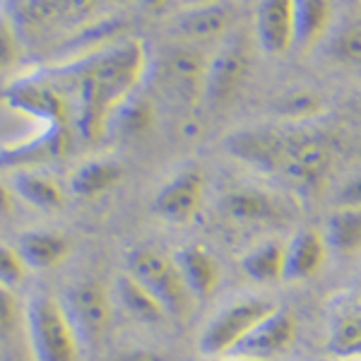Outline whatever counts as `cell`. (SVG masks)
<instances>
[{"label":"cell","mask_w":361,"mask_h":361,"mask_svg":"<svg viewBox=\"0 0 361 361\" xmlns=\"http://www.w3.org/2000/svg\"><path fill=\"white\" fill-rule=\"evenodd\" d=\"M27 340L34 361H80V335L63 301L32 294L25 304Z\"/></svg>","instance_id":"obj_2"},{"label":"cell","mask_w":361,"mask_h":361,"mask_svg":"<svg viewBox=\"0 0 361 361\" xmlns=\"http://www.w3.org/2000/svg\"><path fill=\"white\" fill-rule=\"evenodd\" d=\"M222 212L231 222L246 226H272L289 219V209L282 200L265 188L234 185L222 195Z\"/></svg>","instance_id":"obj_8"},{"label":"cell","mask_w":361,"mask_h":361,"mask_svg":"<svg viewBox=\"0 0 361 361\" xmlns=\"http://www.w3.org/2000/svg\"><path fill=\"white\" fill-rule=\"evenodd\" d=\"M70 238L56 229H29L17 236V250L29 270H54L70 255Z\"/></svg>","instance_id":"obj_16"},{"label":"cell","mask_w":361,"mask_h":361,"mask_svg":"<svg viewBox=\"0 0 361 361\" xmlns=\"http://www.w3.org/2000/svg\"><path fill=\"white\" fill-rule=\"evenodd\" d=\"M66 306L80 340L97 342L114 320V296L97 279L75 282L66 292Z\"/></svg>","instance_id":"obj_6"},{"label":"cell","mask_w":361,"mask_h":361,"mask_svg":"<svg viewBox=\"0 0 361 361\" xmlns=\"http://www.w3.org/2000/svg\"><path fill=\"white\" fill-rule=\"evenodd\" d=\"M13 15L22 29L42 34L61 22H82L97 10L99 0H15Z\"/></svg>","instance_id":"obj_11"},{"label":"cell","mask_w":361,"mask_h":361,"mask_svg":"<svg viewBox=\"0 0 361 361\" xmlns=\"http://www.w3.org/2000/svg\"><path fill=\"white\" fill-rule=\"evenodd\" d=\"M109 361H169V357L164 352H157V349L133 347V349H121V352H116Z\"/></svg>","instance_id":"obj_30"},{"label":"cell","mask_w":361,"mask_h":361,"mask_svg":"<svg viewBox=\"0 0 361 361\" xmlns=\"http://www.w3.org/2000/svg\"><path fill=\"white\" fill-rule=\"evenodd\" d=\"M27 263L22 260L17 246H8V243H0V284L3 287H20L27 277Z\"/></svg>","instance_id":"obj_27"},{"label":"cell","mask_w":361,"mask_h":361,"mask_svg":"<svg viewBox=\"0 0 361 361\" xmlns=\"http://www.w3.org/2000/svg\"><path fill=\"white\" fill-rule=\"evenodd\" d=\"M212 361H260V359L241 357V354H226V357H219V359H212Z\"/></svg>","instance_id":"obj_34"},{"label":"cell","mask_w":361,"mask_h":361,"mask_svg":"<svg viewBox=\"0 0 361 361\" xmlns=\"http://www.w3.org/2000/svg\"><path fill=\"white\" fill-rule=\"evenodd\" d=\"M157 299L173 320H188L193 313V294L188 292L173 255L154 246H137L128 253V270Z\"/></svg>","instance_id":"obj_3"},{"label":"cell","mask_w":361,"mask_h":361,"mask_svg":"<svg viewBox=\"0 0 361 361\" xmlns=\"http://www.w3.org/2000/svg\"><path fill=\"white\" fill-rule=\"evenodd\" d=\"M328 243L316 229H299L287 241V258H284V282H304L316 277L328 260Z\"/></svg>","instance_id":"obj_14"},{"label":"cell","mask_w":361,"mask_h":361,"mask_svg":"<svg viewBox=\"0 0 361 361\" xmlns=\"http://www.w3.org/2000/svg\"><path fill=\"white\" fill-rule=\"evenodd\" d=\"M114 304H118L123 308L128 318L137 320V323H145V325H159L169 318L164 308L157 304L154 296L149 294L130 272H123V275L116 277Z\"/></svg>","instance_id":"obj_19"},{"label":"cell","mask_w":361,"mask_h":361,"mask_svg":"<svg viewBox=\"0 0 361 361\" xmlns=\"http://www.w3.org/2000/svg\"><path fill=\"white\" fill-rule=\"evenodd\" d=\"M325 243L337 255H354L361 250V207H337L325 224Z\"/></svg>","instance_id":"obj_22"},{"label":"cell","mask_w":361,"mask_h":361,"mask_svg":"<svg viewBox=\"0 0 361 361\" xmlns=\"http://www.w3.org/2000/svg\"><path fill=\"white\" fill-rule=\"evenodd\" d=\"M15 200H17V197L13 193V188L0 180V219L13 217V214H15Z\"/></svg>","instance_id":"obj_32"},{"label":"cell","mask_w":361,"mask_h":361,"mask_svg":"<svg viewBox=\"0 0 361 361\" xmlns=\"http://www.w3.org/2000/svg\"><path fill=\"white\" fill-rule=\"evenodd\" d=\"M183 3V8H188V5H207V3H224V0H180Z\"/></svg>","instance_id":"obj_35"},{"label":"cell","mask_w":361,"mask_h":361,"mask_svg":"<svg viewBox=\"0 0 361 361\" xmlns=\"http://www.w3.org/2000/svg\"><path fill=\"white\" fill-rule=\"evenodd\" d=\"M284 258H287V243L265 241L258 243L241 258V270L258 284L284 282Z\"/></svg>","instance_id":"obj_20"},{"label":"cell","mask_w":361,"mask_h":361,"mask_svg":"<svg viewBox=\"0 0 361 361\" xmlns=\"http://www.w3.org/2000/svg\"><path fill=\"white\" fill-rule=\"evenodd\" d=\"M207 63L193 49H173L169 51L161 63V82L173 99L183 104H195L202 99V85H205Z\"/></svg>","instance_id":"obj_12"},{"label":"cell","mask_w":361,"mask_h":361,"mask_svg":"<svg viewBox=\"0 0 361 361\" xmlns=\"http://www.w3.org/2000/svg\"><path fill=\"white\" fill-rule=\"evenodd\" d=\"M22 313H25V308H22L20 299H17L15 289L0 284V335L13 333L15 325L20 323Z\"/></svg>","instance_id":"obj_29"},{"label":"cell","mask_w":361,"mask_h":361,"mask_svg":"<svg viewBox=\"0 0 361 361\" xmlns=\"http://www.w3.org/2000/svg\"><path fill=\"white\" fill-rule=\"evenodd\" d=\"M236 20V8L231 0L207 5H188L173 17L169 32L183 42H212L229 37V29Z\"/></svg>","instance_id":"obj_9"},{"label":"cell","mask_w":361,"mask_h":361,"mask_svg":"<svg viewBox=\"0 0 361 361\" xmlns=\"http://www.w3.org/2000/svg\"><path fill=\"white\" fill-rule=\"evenodd\" d=\"M328 54L345 66H361V22L340 27L328 46Z\"/></svg>","instance_id":"obj_26"},{"label":"cell","mask_w":361,"mask_h":361,"mask_svg":"<svg viewBox=\"0 0 361 361\" xmlns=\"http://www.w3.org/2000/svg\"><path fill=\"white\" fill-rule=\"evenodd\" d=\"M140 3H142V8H145V10H149V13H157V10L164 8L169 0H140Z\"/></svg>","instance_id":"obj_33"},{"label":"cell","mask_w":361,"mask_h":361,"mask_svg":"<svg viewBox=\"0 0 361 361\" xmlns=\"http://www.w3.org/2000/svg\"><path fill=\"white\" fill-rule=\"evenodd\" d=\"M15 197L25 200L29 207L42 212H58L66 207V188H63L51 173L34 171V169H20L13 176Z\"/></svg>","instance_id":"obj_17"},{"label":"cell","mask_w":361,"mask_h":361,"mask_svg":"<svg viewBox=\"0 0 361 361\" xmlns=\"http://www.w3.org/2000/svg\"><path fill=\"white\" fill-rule=\"evenodd\" d=\"M337 361H361V357H347V359H337Z\"/></svg>","instance_id":"obj_36"},{"label":"cell","mask_w":361,"mask_h":361,"mask_svg":"<svg viewBox=\"0 0 361 361\" xmlns=\"http://www.w3.org/2000/svg\"><path fill=\"white\" fill-rule=\"evenodd\" d=\"M154 123V104L149 97L135 92L118 111L114 114L109 130H116L123 137H140L152 128Z\"/></svg>","instance_id":"obj_23"},{"label":"cell","mask_w":361,"mask_h":361,"mask_svg":"<svg viewBox=\"0 0 361 361\" xmlns=\"http://www.w3.org/2000/svg\"><path fill=\"white\" fill-rule=\"evenodd\" d=\"M272 311H277L272 301L260 299V296H238L207 320V325L200 333V340H197V349L207 359L226 357Z\"/></svg>","instance_id":"obj_4"},{"label":"cell","mask_w":361,"mask_h":361,"mask_svg":"<svg viewBox=\"0 0 361 361\" xmlns=\"http://www.w3.org/2000/svg\"><path fill=\"white\" fill-rule=\"evenodd\" d=\"M294 340H296V323H294L292 313L277 308V311H272L267 318L260 320L231 354L270 361L272 357H277V354L287 352V349L294 345Z\"/></svg>","instance_id":"obj_13"},{"label":"cell","mask_w":361,"mask_h":361,"mask_svg":"<svg viewBox=\"0 0 361 361\" xmlns=\"http://www.w3.org/2000/svg\"><path fill=\"white\" fill-rule=\"evenodd\" d=\"M255 44L267 56L294 49V0H258L253 17Z\"/></svg>","instance_id":"obj_10"},{"label":"cell","mask_w":361,"mask_h":361,"mask_svg":"<svg viewBox=\"0 0 361 361\" xmlns=\"http://www.w3.org/2000/svg\"><path fill=\"white\" fill-rule=\"evenodd\" d=\"M147 73V51L140 39L114 42L87 56L44 70L70 104L73 126L94 142L109 130L114 114L137 92Z\"/></svg>","instance_id":"obj_1"},{"label":"cell","mask_w":361,"mask_h":361,"mask_svg":"<svg viewBox=\"0 0 361 361\" xmlns=\"http://www.w3.org/2000/svg\"><path fill=\"white\" fill-rule=\"evenodd\" d=\"M20 58V37L8 17H0V75L8 73Z\"/></svg>","instance_id":"obj_28"},{"label":"cell","mask_w":361,"mask_h":361,"mask_svg":"<svg viewBox=\"0 0 361 361\" xmlns=\"http://www.w3.org/2000/svg\"><path fill=\"white\" fill-rule=\"evenodd\" d=\"M337 205L340 207H361V173L352 176L337 193Z\"/></svg>","instance_id":"obj_31"},{"label":"cell","mask_w":361,"mask_h":361,"mask_svg":"<svg viewBox=\"0 0 361 361\" xmlns=\"http://www.w3.org/2000/svg\"><path fill=\"white\" fill-rule=\"evenodd\" d=\"M250 70V42L243 32L222 39L217 54L207 61L202 102L212 111H222L241 92Z\"/></svg>","instance_id":"obj_5"},{"label":"cell","mask_w":361,"mask_h":361,"mask_svg":"<svg viewBox=\"0 0 361 361\" xmlns=\"http://www.w3.org/2000/svg\"><path fill=\"white\" fill-rule=\"evenodd\" d=\"M333 27L330 0H294V49L308 54Z\"/></svg>","instance_id":"obj_18"},{"label":"cell","mask_w":361,"mask_h":361,"mask_svg":"<svg viewBox=\"0 0 361 361\" xmlns=\"http://www.w3.org/2000/svg\"><path fill=\"white\" fill-rule=\"evenodd\" d=\"M323 111V99L308 90L289 92L279 99L277 114L282 116L287 123H311Z\"/></svg>","instance_id":"obj_25"},{"label":"cell","mask_w":361,"mask_h":361,"mask_svg":"<svg viewBox=\"0 0 361 361\" xmlns=\"http://www.w3.org/2000/svg\"><path fill=\"white\" fill-rule=\"evenodd\" d=\"M330 352L337 359L361 357V306L342 313L333 325L330 335Z\"/></svg>","instance_id":"obj_24"},{"label":"cell","mask_w":361,"mask_h":361,"mask_svg":"<svg viewBox=\"0 0 361 361\" xmlns=\"http://www.w3.org/2000/svg\"><path fill=\"white\" fill-rule=\"evenodd\" d=\"M205 200V176L200 169L188 166L173 173L154 195V212L173 224H185L200 212Z\"/></svg>","instance_id":"obj_7"},{"label":"cell","mask_w":361,"mask_h":361,"mask_svg":"<svg viewBox=\"0 0 361 361\" xmlns=\"http://www.w3.org/2000/svg\"><path fill=\"white\" fill-rule=\"evenodd\" d=\"M173 260H176L180 277H183L188 292L193 294V299H207L217 292L219 282H222V270L205 246L188 243L173 253Z\"/></svg>","instance_id":"obj_15"},{"label":"cell","mask_w":361,"mask_h":361,"mask_svg":"<svg viewBox=\"0 0 361 361\" xmlns=\"http://www.w3.org/2000/svg\"><path fill=\"white\" fill-rule=\"evenodd\" d=\"M123 178V166L114 159H92L70 176V193L78 197H97Z\"/></svg>","instance_id":"obj_21"}]
</instances>
